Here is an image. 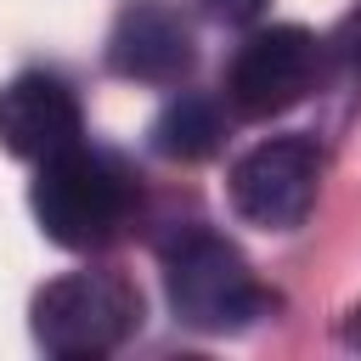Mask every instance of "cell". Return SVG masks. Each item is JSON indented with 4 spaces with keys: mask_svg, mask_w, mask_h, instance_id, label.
I'll list each match as a JSON object with an SVG mask.
<instances>
[{
    "mask_svg": "<svg viewBox=\"0 0 361 361\" xmlns=\"http://www.w3.org/2000/svg\"><path fill=\"white\" fill-rule=\"evenodd\" d=\"M141 327V293L124 271H68L34 293V344L56 361L113 355Z\"/></svg>",
    "mask_w": 361,
    "mask_h": 361,
    "instance_id": "3",
    "label": "cell"
},
{
    "mask_svg": "<svg viewBox=\"0 0 361 361\" xmlns=\"http://www.w3.org/2000/svg\"><path fill=\"white\" fill-rule=\"evenodd\" d=\"M164 293L175 322L197 333H243L271 310V293L259 288L243 248L209 226H186L164 243Z\"/></svg>",
    "mask_w": 361,
    "mask_h": 361,
    "instance_id": "1",
    "label": "cell"
},
{
    "mask_svg": "<svg viewBox=\"0 0 361 361\" xmlns=\"http://www.w3.org/2000/svg\"><path fill=\"white\" fill-rule=\"evenodd\" d=\"M197 11L214 23H254L265 11V0H197Z\"/></svg>",
    "mask_w": 361,
    "mask_h": 361,
    "instance_id": "9",
    "label": "cell"
},
{
    "mask_svg": "<svg viewBox=\"0 0 361 361\" xmlns=\"http://www.w3.org/2000/svg\"><path fill=\"white\" fill-rule=\"evenodd\" d=\"M197 62L192 23L175 0H124L107 34V68L141 85H180Z\"/></svg>",
    "mask_w": 361,
    "mask_h": 361,
    "instance_id": "6",
    "label": "cell"
},
{
    "mask_svg": "<svg viewBox=\"0 0 361 361\" xmlns=\"http://www.w3.org/2000/svg\"><path fill=\"white\" fill-rule=\"evenodd\" d=\"M316 180H322L316 141L310 135H271L231 164V209L248 226L293 231L316 203Z\"/></svg>",
    "mask_w": 361,
    "mask_h": 361,
    "instance_id": "5",
    "label": "cell"
},
{
    "mask_svg": "<svg viewBox=\"0 0 361 361\" xmlns=\"http://www.w3.org/2000/svg\"><path fill=\"white\" fill-rule=\"evenodd\" d=\"M316 73H322V39L310 28H293V23L259 28L231 56L226 102L243 118H276L316 90Z\"/></svg>",
    "mask_w": 361,
    "mask_h": 361,
    "instance_id": "4",
    "label": "cell"
},
{
    "mask_svg": "<svg viewBox=\"0 0 361 361\" xmlns=\"http://www.w3.org/2000/svg\"><path fill=\"white\" fill-rule=\"evenodd\" d=\"M333 56H338L344 68H361V6H355V17L338 28V39H333Z\"/></svg>",
    "mask_w": 361,
    "mask_h": 361,
    "instance_id": "10",
    "label": "cell"
},
{
    "mask_svg": "<svg viewBox=\"0 0 361 361\" xmlns=\"http://www.w3.org/2000/svg\"><path fill=\"white\" fill-rule=\"evenodd\" d=\"M85 135L79 102L56 73H17L0 85V147L17 158H51Z\"/></svg>",
    "mask_w": 361,
    "mask_h": 361,
    "instance_id": "7",
    "label": "cell"
},
{
    "mask_svg": "<svg viewBox=\"0 0 361 361\" xmlns=\"http://www.w3.org/2000/svg\"><path fill=\"white\" fill-rule=\"evenodd\" d=\"M220 107L209 102V96H175L164 113H158V124H152V147L164 152V158H180V164H192V158H209L214 147H220Z\"/></svg>",
    "mask_w": 361,
    "mask_h": 361,
    "instance_id": "8",
    "label": "cell"
},
{
    "mask_svg": "<svg viewBox=\"0 0 361 361\" xmlns=\"http://www.w3.org/2000/svg\"><path fill=\"white\" fill-rule=\"evenodd\" d=\"M28 203H34V220H39V231L51 243H62V248H102L130 220L135 186H130V175L107 152H90L85 141H73V147L39 158Z\"/></svg>",
    "mask_w": 361,
    "mask_h": 361,
    "instance_id": "2",
    "label": "cell"
}]
</instances>
